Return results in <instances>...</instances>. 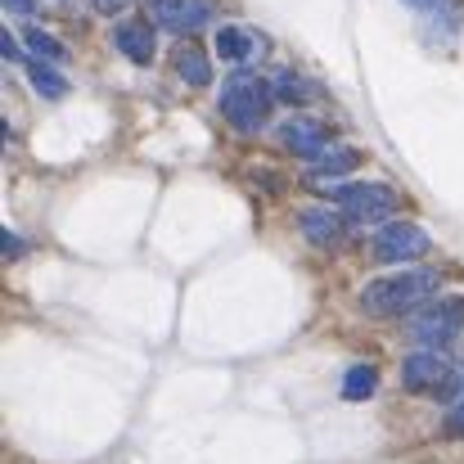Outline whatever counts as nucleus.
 Wrapping results in <instances>:
<instances>
[{"label":"nucleus","instance_id":"f257e3e1","mask_svg":"<svg viewBox=\"0 0 464 464\" xmlns=\"http://www.w3.org/2000/svg\"><path fill=\"white\" fill-rule=\"evenodd\" d=\"M271 104H276V86H271L266 77L248 72V68L230 72V77H226V86H221V100H217L221 118H226L239 136H257V131L266 127Z\"/></svg>","mask_w":464,"mask_h":464},{"label":"nucleus","instance_id":"f03ea898","mask_svg":"<svg viewBox=\"0 0 464 464\" xmlns=\"http://www.w3.org/2000/svg\"><path fill=\"white\" fill-rule=\"evenodd\" d=\"M433 294H438L433 271H397V276L370 280L361 289V311L365 315H401V311H420Z\"/></svg>","mask_w":464,"mask_h":464},{"label":"nucleus","instance_id":"7ed1b4c3","mask_svg":"<svg viewBox=\"0 0 464 464\" xmlns=\"http://www.w3.org/2000/svg\"><path fill=\"white\" fill-rule=\"evenodd\" d=\"M329 198L352 217V221H388L401 203H397V189L379 185V180H365V185H329Z\"/></svg>","mask_w":464,"mask_h":464},{"label":"nucleus","instance_id":"20e7f679","mask_svg":"<svg viewBox=\"0 0 464 464\" xmlns=\"http://www.w3.org/2000/svg\"><path fill=\"white\" fill-rule=\"evenodd\" d=\"M464 329V298H438V303H424V307L411 315V334L424 343V347H447L456 334Z\"/></svg>","mask_w":464,"mask_h":464},{"label":"nucleus","instance_id":"39448f33","mask_svg":"<svg viewBox=\"0 0 464 464\" xmlns=\"http://www.w3.org/2000/svg\"><path fill=\"white\" fill-rule=\"evenodd\" d=\"M456 370H451V361L438 352V347H424V352H411L406 361H401V383L411 388V392H451L456 388Z\"/></svg>","mask_w":464,"mask_h":464},{"label":"nucleus","instance_id":"423d86ee","mask_svg":"<svg viewBox=\"0 0 464 464\" xmlns=\"http://www.w3.org/2000/svg\"><path fill=\"white\" fill-rule=\"evenodd\" d=\"M429 253V235L415 226V221H388L379 235H374V257L397 266V262H415Z\"/></svg>","mask_w":464,"mask_h":464},{"label":"nucleus","instance_id":"0eeeda50","mask_svg":"<svg viewBox=\"0 0 464 464\" xmlns=\"http://www.w3.org/2000/svg\"><path fill=\"white\" fill-rule=\"evenodd\" d=\"M154 14H158V23H162L167 32H176V36H194L198 27L212 23L217 5H212V0H154Z\"/></svg>","mask_w":464,"mask_h":464},{"label":"nucleus","instance_id":"6e6552de","mask_svg":"<svg viewBox=\"0 0 464 464\" xmlns=\"http://www.w3.org/2000/svg\"><path fill=\"white\" fill-rule=\"evenodd\" d=\"M280 140H285V150H294L298 158H320L324 150H329L324 127H320V122H311V118H294V122H285V127H280Z\"/></svg>","mask_w":464,"mask_h":464},{"label":"nucleus","instance_id":"1a4fd4ad","mask_svg":"<svg viewBox=\"0 0 464 464\" xmlns=\"http://www.w3.org/2000/svg\"><path fill=\"white\" fill-rule=\"evenodd\" d=\"M361 167V150H347V145H338V150H324V154L311 162L307 180L315 189H329L338 176H347V171H356Z\"/></svg>","mask_w":464,"mask_h":464},{"label":"nucleus","instance_id":"9d476101","mask_svg":"<svg viewBox=\"0 0 464 464\" xmlns=\"http://www.w3.org/2000/svg\"><path fill=\"white\" fill-rule=\"evenodd\" d=\"M113 45H118L131 63H150V59H154V27H150V23H118V27H113Z\"/></svg>","mask_w":464,"mask_h":464},{"label":"nucleus","instance_id":"9b49d317","mask_svg":"<svg viewBox=\"0 0 464 464\" xmlns=\"http://www.w3.org/2000/svg\"><path fill=\"white\" fill-rule=\"evenodd\" d=\"M298 226H303V235H307L315 248H334L343 239V217L334 208H307Z\"/></svg>","mask_w":464,"mask_h":464},{"label":"nucleus","instance_id":"f8f14e48","mask_svg":"<svg viewBox=\"0 0 464 464\" xmlns=\"http://www.w3.org/2000/svg\"><path fill=\"white\" fill-rule=\"evenodd\" d=\"M217 54H221L226 63H244V59L262 54V36H253V32H244V27H221V32H217Z\"/></svg>","mask_w":464,"mask_h":464},{"label":"nucleus","instance_id":"ddd939ff","mask_svg":"<svg viewBox=\"0 0 464 464\" xmlns=\"http://www.w3.org/2000/svg\"><path fill=\"white\" fill-rule=\"evenodd\" d=\"M176 72H180V82H189V86H208V82H212V63H208V54H203L198 45H180V50H176Z\"/></svg>","mask_w":464,"mask_h":464},{"label":"nucleus","instance_id":"4468645a","mask_svg":"<svg viewBox=\"0 0 464 464\" xmlns=\"http://www.w3.org/2000/svg\"><path fill=\"white\" fill-rule=\"evenodd\" d=\"M27 82H32V91L36 95H45V100H63L68 95V77H59L50 63H41V59H27Z\"/></svg>","mask_w":464,"mask_h":464},{"label":"nucleus","instance_id":"2eb2a0df","mask_svg":"<svg viewBox=\"0 0 464 464\" xmlns=\"http://www.w3.org/2000/svg\"><path fill=\"white\" fill-rule=\"evenodd\" d=\"M379 388V370L374 365H352L343 374V401H370Z\"/></svg>","mask_w":464,"mask_h":464},{"label":"nucleus","instance_id":"dca6fc26","mask_svg":"<svg viewBox=\"0 0 464 464\" xmlns=\"http://www.w3.org/2000/svg\"><path fill=\"white\" fill-rule=\"evenodd\" d=\"M23 41H27V50H32L36 59H50V63H59V59L68 54V50H63L50 32H41V27H27V32H23Z\"/></svg>","mask_w":464,"mask_h":464},{"label":"nucleus","instance_id":"f3484780","mask_svg":"<svg viewBox=\"0 0 464 464\" xmlns=\"http://www.w3.org/2000/svg\"><path fill=\"white\" fill-rule=\"evenodd\" d=\"M276 95L285 104H303V100H311V86L303 77H294V72H276Z\"/></svg>","mask_w":464,"mask_h":464},{"label":"nucleus","instance_id":"a211bd4d","mask_svg":"<svg viewBox=\"0 0 464 464\" xmlns=\"http://www.w3.org/2000/svg\"><path fill=\"white\" fill-rule=\"evenodd\" d=\"M447 401H451V411H447V433H451V438H464V374L456 379V388L447 392Z\"/></svg>","mask_w":464,"mask_h":464},{"label":"nucleus","instance_id":"6ab92c4d","mask_svg":"<svg viewBox=\"0 0 464 464\" xmlns=\"http://www.w3.org/2000/svg\"><path fill=\"white\" fill-rule=\"evenodd\" d=\"M0 248H5V253H9V257H18V253H23V239H18V235H9V230H5V235H0Z\"/></svg>","mask_w":464,"mask_h":464},{"label":"nucleus","instance_id":"aec40b11","mask_svg":"<svg viewBox=\"0 0 464 464\" xmlns=\"http://www.w3.org/2000/svg\"><path fill=\"white\" fill-rule=\"evenodd\" d=\"M36 5H41V0H5V9H9V14H32Z\"/></svg>","mask_w":464,"mask_h":464},{"label":"nucleus","instance_id":"412c9836","mask_svg":"<svg viewBox=\"0 0 464 464\" xmlns=\"http://www.w3.org/2000/svg\"><path fill=\"white\" fill-rule=\"evenodd\" d=\"M0 54H5V59H18V41H14L9 32L0 36Z\"/></svg>","mask_w":464,"mask_h":464},{"label":"nucleus","instance_id":"4be33fe9","mask_svg":"<svg viewBox=\"0 0 464 464\" xmlns=\"http://www.w3.org/2000/svg\"><path fill=\"white\" fill-rule=\"evenodd\" d=\"M131 0H95V9H104V14H118V9H127Z\"/></svg>","mask_w":464,"mask_h":464},{"label":"nucleus","instance_id":"5701e85b","mask_svg":"<svg viewBox=\"0 0 464 464\" xmlns=\"http://www.w3.org/2000/svg\"><path fill=\"white\" fill-rule=\"evenodd\" d=\"M406 5H411V9H429L433 0H406Z\"/></svg>","mask_w":464,"mask_h":464}]
</instances>
